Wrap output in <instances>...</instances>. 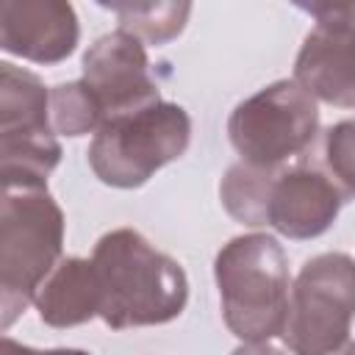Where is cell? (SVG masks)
<instances>
[{
    "label": "cell",
    "instance_id": "6da1fadb",
    "mask_svg": "<svg viewBox=\"0 0 355 355\" xmlns=\"http://www.w3.org/2000/svg\"><path fill=\"white\" fill-rule=\"evenodd\" d=\"M92 263L100 288V319L111 330L166 324L189 302L183 266L133 227L100 236Z\"/></svg>",
    "mask_w": 355,
    "mask_h": 355
},
{
    "label": "cell",
    "instance_id": "7a4b0ae2",
    "mask_svg": "<svg viewBox=\"0 0 355 355\" xmlns=\"http://www.w3.org/2000/svg\"><path fill=\"white\" fill-rule=\"evenodd\" d=\"M222 319L241 344H263L283 333L288 313V261L275 236L230 239L214 258Z\"/></svg>",
    "mask_w": 355,
    "mask_h": 355
},
{
    "label": "cell",
    "instance_id": "3957f363",
    "mask_svg": "<svg viewBox=\"0 0 355 355\" xmlns=\"http://www.w3.org/2000/svg\"><path fill=\"white\" fill-rule=\"evenodd\" d=\"M64 250V214L47 189H3L0 324L8 330L36 300Z\"/></svg>",
    "mask_w": 355,
    "mask_h": 355
},
{
    "label": "cell",
    "instance_id": "277c9868",
    "mask_svg": "<svg viewBox=\"0 0 355 355\" xmlns=\"http://www.w3.org/2000/svg\"><path fill=\"white\" fill-rule=\"evenodd\" d=\"M191 141V119L178 103H153L103 122L89 144V166L100 183L139 189L161 166L178 161Z\"/></svg>",
    "mask_w": 355,
    "mask_h": 355
},
{
    "label": "cell",
    "instance_id": "5b68a950",
    "mask_svg": "<svg viewBox=\"0 0 355 355\" xmlns=\"http://www.w3.org/2000/svg\"><path fill=\"white\" fill-rule=\"evenodd\" d=\"M316 100L291 78L275 80L241 100L227 119V139L239 161L261 169H283L316 139Z\"/></svg>",
    "mask_w": 355,
    "mask_h": 355
},
{
    "label": "cell",
    "instance_id": "8992f818",
    "mask_svg": "<svg viewBox=\"0 0 355 355\" xmlns=\"http://www.w3.org/2000/svg\"><path fill=\"white\" fill-rule=\"evenodd\" d=\"M355 319V258L322 252L302 263L283 324L291 355H336L349 341Z\"/></svg>",
    "mask_w": 355,
    "mask_h": 355
},
{
    "label": "cell",
    "instance_id": "52a82bcc",
    "mask_svg": "<svg viewBox=\"0 0 355 355\" xmlns=\"http://www.w3.org/2000/svg\"><path fill=\"white\" fill-rule=\"evenodd\" d=\"M313 17L294 61V80L336 108H355V3H300Z\"/></svg>",
    "mask_w": 355,
    "mask_h": 355
},
{
    "label": "cell",
    "instance_id": "ba28073f",
    "mask_svg": "<svg viewBox=\"0 0 355 355\" xmlns=\"http://www.w3.org/2000/svg\"><path fill=\"white\" fill-rule=\"evenodd\" d=\"M80 69V80L100 100L105 122L161 103L158 83L150 75V58L144 44L122 28L100 36L83 53Z\"/></svg>",
    "mask_w": 355,
    "mask_h": 355
},
{
    "label": "cell",
    "instance_id": "9c48e42d",
    "mask_svg": "<svg viewBox=\"0 0 355 355\" xmlns=\"http://www.w3.org/2000/svg\"><path fill=\"white\" fill-rule=\"evenodd\" d=\"M78 14L64 0H3L0 47L33 64H58L78 47Z\"/></svg>",
    "mask_w": 355,
    "mask_h": 355
},
{
    "label": "cell",
    "instance_id": "30bf717a",
    "mask_svg": "<svg viewBox=\"0 0 355 355\" xmlns=\"http://www.w3.org/2000/svg\"><path fill=\"white\" fill-rule=\"evenodd\" d=\"M341 191L322 169L308 164L283 166L275 175L269 191L266 225L294 241L316 239L330 230L341 211Z\"/></svg>",
    "mask_w": 355,
    "mask_h": 355
},
{
    "label": "cell",
    "instance_id": "8fae6325",
    "mask_svg": "<svg viewBox=\"0 0 355 355\" xmlns=\"http://www.w3.org/2000/svg\"><path fill=\"white\" fill-rule=\"evenodd\" d=\"M39 319L50 327H78L100 316V288L92 258H61L33 300Z\"/></svg>",
    "mask_w": 355,
    "mask_h": 355
},
{
    "label": "cell",
    "instance_id": "7c38bea8",
    "mask_svg": "<svg viewBox=\"0 0 355 355\" xmlns=\"http://www.w3.org/2000/svg\"><path fill=\"white\" fill-rule=\"evenodd\" d=\"M11 133H53L50 92L31 69L0 64V136Z\"/></svg>",
    "mask_w": 355,
    "mask_h": 355
},
{
    "label": "cell",
    "instance_id": "4fadbf2b",
    "mask_svg": "<svg viewBox=\"0 0 355 355\" xmlns=\"http://www.w3.org/2000/svg\"><path fill=\"white\" fill-rule=\"evenodd\" d=\"M61 161V144L53 133L0 136L3 189H47L50 172Z\"/></svg>",
    "mask_w": 355,
    "mask_h": 355
},
{
    "label": "cell",
    "instance_id": "5bb4252c",
    "mask_svg": "<svg viewBox=\"0 0 355 355\" xmlns=\"http://www.w3.org/2000/svg\"><path fill=\"white\" fill-rule=\"evenodd\" d=\"M277 172L280 169H261V166H250L244 161L230 164L219 183V200H222L225 211L241 225L263 227L269 191H272Z\"/></svg>",
    "mask_w": 355,
    "mask_h": 355
},
{
    "label": "cell",
    "instance_id": "9a60e30c",
    "mask_svg": "<svg viewBox=\"0 0 355 355\" xmlns=\"http://www.w3.org/2000/svg\"><path fill=\"white\" fill-rule=\"evenodd\" d=\"M116 14L119 28L147 44H166L183 33L191 3H100Z\"/></svg>",
    "mask_w": 355,
    "mask_h": 355
},
{
    "label": "cell",
    "instance_id": "2e32d148",
    "mask_svg": "<svg viewBox=\"0 0 355 355\" xmlns=\"http://www.w3.org/2000/svg\"><path fill=\"white\" fill-rule=\"evenodd\" d=\"M105 122L103 105L83 80L58 83L50 89V125L61 136L97 133Z\"/></svg>",
    "mask_w": 355,
    "mask_h": 355
},
{
    "label": "cell",
    "instance_id": "e0dca14e",
    "mask_svg": "<svg viewBox=\"0 0 355 355\" xmlns=\"http://www.w3.org/2000/svg\"><path fill=\"white\" fill-rule=\"evenodd\" d=\"M324 175L341 191L344 202L355 197V119H341L327 128L322 141Z\"/></svg>",
    "mask_w": 355,
    "mask_h": 355
},
{
    "label": "cell",
    "instance_id": "ac0fdd59",
    "mask_svg": "<svg viewBox=\"0 0 355 355\" xmlns=\"http://www.w3.org/2000/svg\"><path fill=\"white\" fill-rule=\"evenodd\" d=\"M3 355H92L86 349H67V347H58V349H33V347H25L19 341H14L11 336H3Z\"/></svg>",
    "mask_w": 355,
    "mask_h": 355
},
{
    "label": "cell",
    "instance_id": "d6986e66",
    "mask_svg": "<svg viewBox=\"0 0 355 355\" xmlns=\"http://www.w3.org/2000/svg\"><path fill=\"white\" fill-rule=\"evenodd\" d=\"M230 355H288V352L275 347V344H269V341H263V344H241Z\"/></svg>",
    "mask_w": 355,
    "mask_h": 355
},
{
    "label": "cell",
    "instance_id": "ffe728a7",
    "mask_svg": "<svg viewBox=\"0 0 355 355\" xmlns=\"http://www.w3.org/2000/svg\"><path fill=\"white\" fill-rule=\"evenodd\" d=\"M336 355H355V344H352V341H347V344H344V347H341Z\"/></svg>",
    "mask_w": 355,
    "mask_h": 355
}]
</instances>
